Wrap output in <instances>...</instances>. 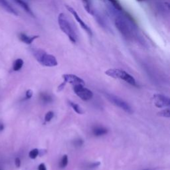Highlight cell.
<instances>
[{"instance_id":"21","label":"cell","mask_w":170,"mask_h":170,"mask_svg":"<svg viewBox=\"0 0 170 170\" xmlns=\"http://www.w3.org/2000/svg\"><path fill=\"white\" fill-rule=\"evenodd\" d=\"M68 164V156L67 155H65L63 156L61 159V161L60 163V166L62 168H65Z\"/></svg>"},{"instance_id":"22","label":"cell","mask_w":170,"mask_h":170,"mask_svg":"<svg viewBox=\"0 0 170 170\" xmlns=\"http://www.w3.org/2000/svg\"><path fill=\"white\" fill-rule=\"evenodd\" d=\"M54 116V113L52 111H49L46 114H45V122H50V121L52 120Z\"/></svg>"},{"instance_id":"14","label":"cell","mask_w":170,"mask_h":170,"mask_svg":"<svg viewBox=\"0 0 170 170\" xmlns=\"http://www.w3.org/2000/svg\"><path fill=\"white\" fill-rule=\"evenodd\" d=\"M108 132L107 129L103 127H97L93 130V134L96 136H101L106 134Z\"/></svg>"},{"instance_id":"2","label":"cell","mask_w":170,"mask_h":170,"mask_svg":"<svg viewBox=\"0 0 170 170\" xmlns=\"http://www.w3.org/2000/svg\"><path fill=\"white\" fill-rule=\"evenodd\" d=\"M33 54L35 59L42 66L53 67L58 65L56 57L53 55L48 54L43 50L35 49L33 51Z\"/></svg>"},{"instance_id":"28","label":"cell","mask_w":170,"mask_h":170,"mask_svg":"<svg viewBox=\"0 0 170 170\" xmlns=\"http://www.w3.org/2000/svg\"><path fill=\"white\" fill-rule=\"evenodd\" d=\"M4 130V125L1 124V125H0V130Z\"/></svg>"},{"instance_id":"19","label":"cell","mask_w":170,"mask_h":170,"mask_svg":"<svg viewBox=\"0 0 170 170\" xmlns=\"http://www.w3.org/2000/svg\"><path fill=\"white\" fill-rule=\"evenodd\" d=\"M39 154V150L38 149H33V150H32L30 152H29V156L31 159H35L38 156Z\"/></svg>"},{"instance_id":"26","label":"cell","mask_w":170,"mask_h":170,"mask_svg":"<svg viewBox=\"0 0 170 170\" xmlns=\"http://www.w3.org/2000/svg\"><path fill=\"white\" fill-rule=\"evenodd\" d=\"M66 83H65V82H63V83L61 84L59 86H58V91H61V90H63L64 89V87L65 86V84H66Z\"/></svg>"},{"instance_id":"25","label":"cell","mask_w":170,"mask_h":170,"mask_svg":"<svg viewBox=\"0 0 170 170\" xmlns=\"http://www.w3.org/2000/svg\"><path fill=\"white\" fill-rule=\"evenodd\" d=\"M38 170H47L46 166H45L44 163H41L38 167Z\"/></svg>"},{"instance_id":"6","label":"cell","mask_w":170,"mask_h":170,"mask_svg":"<svg viewBox=\"0 0 170 170\" xmlns=\"http://www.w3.org/2000/svg\"><path fill=\"white\" fill-rule=\"evenodd\" d=\"M73 90L78 97H80L82 100L84 101L90 100L93 96V93L92 91L84 88V85H74Z\"/></svg>"},{"instance_id":"7","label":"cell","mask_w":170,"mask_h":170,"mask_svg":"<svg viewBox=\"0 0 170 170\" xmlns=\"http://www.w3.org/2000/svg\"><path fill=\"white\" fill-rule=\"evenodd\" d=\"M66 8H67V10L74 16V17L75 18V19H76L77 21L78 22V24L80 25V27L83 28L85 31L87 32V33L89 35L90 37H92V35H93L92 30H91V29L89 27V25H88L84 21H83V19L80 18V16L78 15V14H77V12L75 11L73 8H71V6H69V5H67Z\"/></svg>"},{"instance_id":"11","label":"cell","mask_w":170,"mask_h":170,"mask_svg":"<svg viewBox=\"0 0 170 170\" xmlns=\"http://www.w3.org/2000/svg\"><path fill=\"white\" fill-rule=\"evenodd\" d=\"M81 1L83 4L84 9L87 11L88 14L92 15H95V11H94L93 2L91 0H81Z\"/></svg>"},{"instance_id":"18","label":"cell","mask_w":170,"mask_h":170,"mask_svg":"<svg viewBox=\"0 0 170 170\" xmlns=\"http://www.w3.org/2000/svg\"><path fill=\"white\" fill-rule=\"evenodd\" d=\"M41 99L42 100V102L49 103L52 101V98L49 94L46 93H41L40 95Z\"/></svg>"},{"instance_id":"12","label":"cell","mask_w":170,"mask_h":170,"mask_svg":"<svg viewBox=\"0 0 170 170\" xmlns=\"http://www.w3.org/2000/svg\"><path fill=\"white\" fill-rule=\"evenodd\" d=\"M15 4H17L19 6H20V7L23 9H24V10L28 14H29L30 15H31L32 17H34V14L33 12L32 11V10L31 9V8H29V6L28 5V4L26 3L25 2H24V0H13Z\"/></svg>"},{"instance_id":"23","label":"cell","mask_w":170,"mask_h":170,"mask_svg":"<svg viewBox=\"0 0 170 170\" xmlns=\"http://www.w3.org/2000/svg\"><path fill=\"white\" fill-rule=\"evenodd\" d=\"M33 96V91L31 90H28L27 92H26V98L29 99H31Z\"/></svg>"},{"instance_id":"17","label":"cell","mask_w":170,"mask_h":170,"mask_svg":"<svg viewBox=\"0 0 170 170\" xmlns=\"http://www.w3.org/2000/svg\"><path fill=\"white\" fill-rule=\"evenodd\" d=\"M118 11H122V7L118 0H108Z\"/></svg>"},{"instance_id":"1","label":"cell","mask_w":170,"mask_h":170,"mask_svg":"<svg viewBox=\"0 0 170 170\" xmlns=\"http://www.w3.org/2000/svg\"><path fill=\"white\" fill-rule=\"evenodd\" d=\"M58 24L59 25L61 30L66 35L69 40L75 43L77 41V35L76 32L74 31L73 27V25H71V22L68 20L67 15L64 13H61L58 16Z\"/></svg>"},{"instance_id":"15","label":"cell","mask_w":170,"mask_h":170,"mask_svg":"<svg viewBox=\"0 0 170 170\" xmlns=\"http://www.w3.org/2000/svg\"><path fill=\"white\" fill-rule=\"evenodd\" d=\"M23 65H24V61H23L21 58H17V59H16L14 62L13 68H14L15 71H18L22 68Z\"/></svg>"},{"instance_id":"10","label":"cell","mask_w":170,"mask_h":170,"mask_svg":"<svg viewBox=\"0 0 170 170\" xmlns=\"http://www.w3.org/2000/svg\"><path fill=\"white\" fill-rule=\"evenodd\" d=\"M19 39H20V41H22L23 42H24L25 44L30 45L36 39H37L39 37V36L35 35V36H29L27 35H26L24 33H20L18 35Z\"/></svg>"},{"instance_id":"5","label":"cell","mask_w":170,"mask_h":170,"mask_svg":"<svg viewBox=\"0 0 170 170\" xmlns=\"http://www.w3.org/2000/svg\"><path fill=\"white\" fill-rule=\"evenodd\" d=\"M105 96L107 98V99L109 101H110L111 102L114 104V105H116V106H118L120 109H122L124 110L125 112L132 114V110L131 109V107L129 106V104L126 103L125 101H124L120 98L118 96H116L113 95V94H105Z\"/></svg>"},{"instance_id":"13","label":"cell","mask_w":170,"mask_h":170,"mask_svg":"<svg viewBox=\"0 0 170 170\" xmlns=\"http://www.w3.org/2000/svg\"><path fill=\"white\" fill-rule=\"evenodd\" d=\"M0 5L4 8L8 12L10 13L11 14H14L15 15H17V13L16 11L14 8L9 4V2L7 0H0Z\"/></svg>"},{"instance_id":"29","label":"cell","mask_w":170,"mask_h":170,"mask_svg":"<svg viewBox=\"0 0 170 170\" xmlns=\"http://www.w3.org/2000/svg\"><path fill=\"white\" fill-rule=\"evenodd\" d=\"M137 1H139V2H140V1H143V0H137Z\"/></svg>"},{"instance_id":"27","label":"cell","mask_w":170,"mask_h":170,"mask_svg":"<svg viewBox=\"0 0 170 170\" xmlns=\"http://www.w3.org/2000/svg\"><path fill=\"white\" fill-rule=\"evenodd\" d=\"M100 165V163H93L92 165H91V167H93V168H96V167H97L98 165Z\"/></svg>"},{"instance_id":"9","label":"cell","mask_w":170,"mask_h":170,"mask_svg":"<svg viewBox=\"0 0 170 170\" xmlns=\"http://www.w3.org/2000/svg\"><path fill=\"white\" fill-rule=\"evenodd\" d=\"M63 78L65 83H69L73 85L81 84L84 85V80L74 74H65L63 75Z\"/></svg>"},{"instance_id":"16","label":"cell","mask_w":170,"mask_h":170,"mask_svg":"<svg viewBox=\"0 0 170 170\" xmlns=\"http://www.w3.org/2000/svg\"><path fill=\"white\" fill-rule=\"evenodd\" d=\"M68 103H69V104L71 106V107L73 108V110L77 113L79 114H82L84 113V111L83 110V109H82L79 106V105H78L77 104H75L74 102H71V101H69V102H68Z\"/></svg>"},{"instance_id":"3","label":"cell","mask_w":170,"mask_h":170,"mask_svg":"<svg viewBox=\"0 0 170 170\" xmlns=\"http://www.w3.org/2000/svg\"><path fill=\"white\" fill-rule=\"evenodd\" d=\"M115 25L118 30L126 39H130L133 37V31L132 26L130 25L128 20L124 17L118 16L115 19Z\"/></svg>"},{"instance_id":"24","label":"cell","mask_w":170,"mask_h":170,"mask_svg":"<svg viewBox=\"0 0 170 170\" xmlns=\"http://www.w3.org/2000/svg\"><path fill=\"white\" fill-rule=\"evenodd\" d=\"M15 165L17 168H19V167L21 166V160L19 158H17L15 159Z\"/></svg>"},{"instance_id":"8","label":"cell","mask_w":170,"mask_h":170,"mask_svg":"<svg viewBox=\"0 0 170 170\" xmlns=\"http://www.w3.org/2000/svg\"><path fill=\"white\" fill-rule=\"evenodd\" d=\"M153 100H154V104L156 107L162 109L166 106H169L170 104L169 99L162 94H155L153 96Z\"/></svg>"},{"instance_id":"20","label":"cell","mask_w":170,"mask_h":170,"mask_svg":"<svg viewBox=\"0 0 170 170\" xmlns=\"http://www.w3.org/2000/svg\"><path fill=\"white\" fill-rule=\"evenodd\" d=\"M158 114L160 116L165 117V118H169L170 117V110L169 109H167L165 110H162L161 112L158 113Z\"/></svg>"},{"instance_id":"4","label":"cell","mask_w":170,"mask_h":170,"mask_svg":"<svg viewBox=\"0 0 170 170\" xmlns=\"http://www.w3.org/2000/svg\"><path fill=\"white\" fill-rule=\"evenodd\" d=\"M105 74L110 77L120 78V79L125 80L126 83L130 84L136 86V80L134 78L123 70L118 69V68H110L105 72Z\"/></svg>"}]
</instances>
